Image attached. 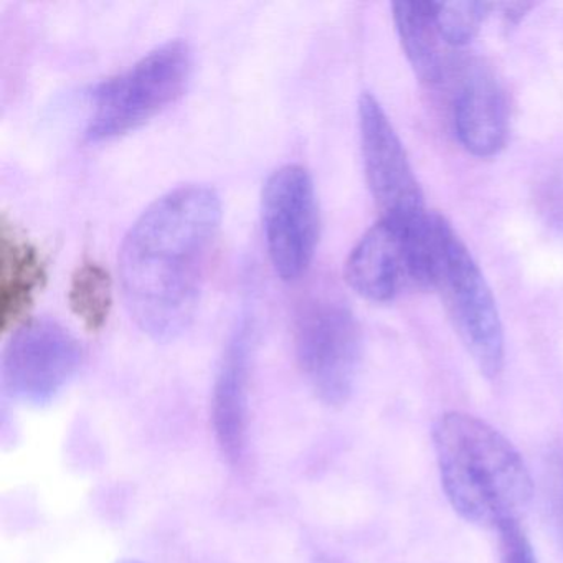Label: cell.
Returning <instances> with one entry per match:
<instances>
[{
  "label": "cell",
  "mask_w": 563,
  "mask_h": 563,
  "mask_svg": "<svg viewBox=\"0 0 563 563\" xmlns=\"http://www.w3.org/2000/svg\"><path fill=\"white\" fill-rule=\"evenodd\" d=\"M441 486L457 516L479 527L519 520L532 499L529 470L519 451L486 421L450 411L434 424Z\"/></svg>",
  "instance_id": "2"
},
{
  "label": "cell",
  "mask_w": 563,
  "mask_h": 563,
  "mask_svg": "<svg viewBox=\"0 0 563 563\" xmlns=\"http://www.w3.org/2000/svg\"><path fill=\"white\" fill-rule=\"evenodd\" d=\"M358 126L365 177L382 219L411 222L423 216V194L407 151L384 108L371 93L362 95L358 101Z\"/></svg>",
  "instance_id": "8"
},
{
  "label": "cell",
  "mask_w": 563,
  "mask_h": 563,
  "mask_svg": "<svg viewBox=\"0 0 563 563\" xmlns=\"http://www.w3.org/2000/svg\"><path fill=\"white\" fill-rule=\"evenodd\" d=\"M192 70L189 44L169 41L123 74L101 81L90 93L87 141L108 143L140 130L186 93Z\"/></svg>",
  "instance_id": "3"
},
{
  "label": "cell",
  "mask_w": 563,
  "mask_h": 563,
  "mask_svg": "<svg viewBox=\"0 0 563 563\" xmlns=\"http://www.w3.org/2000/svg\"><path fill=\"white\" fill-rule=\"evenodd\" d=\"M47 279L41 252L11 223L0 227V321L5 332L24 324Z\"/></svg>",
  "instance_id": "12"
},
{
  "label": "cell",
  "mask_w": 563,
  "mask_h": 563,
  "mask_svg": "<svg viewBox=\"0 0 563 563\" xmlns=\"http://www.w3.org/2000/svg\"><path fill=\"white\" fill-rule=\"evenodd\" d=\"M454 130L467 153L493 157L506 146L509 108L506 95L486 71H474L464 80L454 100Z\"/></svg>",
  "instance_id": "11"
},
{
  "label": "cell",
  "mask_w": 563,
  "mask_h": 563,
  "mask_svg": "<svg viewBox=\"0 0 563 563\" xmlns=\"http://www.w3.org/2000/svg\"><path fill=\"white\" fill-rule=\"evenodd\" d=\"M391 8L401 48L415 75L424 84H438L444 70V41L434 21L433 2H395Z\"/></svg>",
  "instance_id": "13"
},
{
  "label": "cell",
  "mask_w": 563,
  "mask_h": 563,
  "mask_svg": "<svg viewBox=\"0 0 563 563\" xmlns=\"http://www.w3.org/2000/svg\"><path fill=\"white\" fill-rule=\"evenodd\" d=\"M493 5L486 2H433L434 21L444 44L463 47L470 44Z\"/></svg>",
  "instance_id": "15"
},
{
  "label": "cell",
  "mask_w": 563,
  "mask_h": 563,
  "mask_svg": "<svg viewBox=\"0 0 563 563\" xmlns=\"http://www.w3.org/2000/svg\"><path fill=\"white\" fill-rule=\"evenodd\" d=\"M503 563H537L536 553L519 520H507L497 527Z\"/></svg>",
  "instance_id": "16"
},
{
  "label": "cell",
  "mask_w": 563,
  "mask_h": 563,
  "mask_svg": "<svg viewBox=\"0 0 563 563\" xmlns=\"http://www.w3.org/2000/svg\"><path fill=\"white\" fill-rule=\"evenodd\" d=\"M220 227L219 194L187 184L151 203L124 236V302L137 328L154 341H173L192 324Z\"/></svg>",
  "instance_id": "1"
},
{
  "label": "cell",
  "mask_w": 563,
  "mask_h": 563,
  "mask_svg": "<svg viewBox=\"0 0 563 563\" xmlns=\"http://www.w3.org/2000/svg\"><path fill=\"white\" fill-rule=\"evenodd\" d=\"M295 352L316 397L342 407L354 394L362 362V331L354 312L335 301H316L298 316Z\"/></svg>",
  "instance_id": "5"
},
{
  "label": "cell",
  "mask_w": 563,
  "mask_h": 563,
  "mask_svg": "<svg viewBox=\"0 0 563 563\" xmlns=\"http://www.w3.org/2000/svg\"><path fill=\"white\" fill-rule=\"evenodd\" d=\"M262 222L276 275L283 282L301 278L314 260L321 230L314 180L306 167L286 164L266 179Z\"/></svg>",
  "instance_id": "6"
},
{
  "label": "cell",
  "mask_w": 563,
  "mask_h": 563,
  "mask_svg": "<svg viewBox=\"0 0 563 563\" xmlns=\"http://www.w3.org/2000/svg\"><path fill=\"white\" fill-rule=\"evenodd\" d=\"M242 316L230 334L213 380L210 420L217 448L230 467L246 463L250 446V371L255 325Z\"/></svg>",
  "instance_id": "9"
},
{
  "label": "cell",
  "mask_w": 563,
  "mask_h": 563,
  "mask_svg": "<svg viewBox=\"0 0 563 563\" xmlns=\"http://www.w3.org/2000/svg\"><path fill=\"white\" fill-rule=\"evenodd\" d=\"M118 563H144L143 560L137 559H121L118 560Z\"/></svg>",
  "instance_id": "17"
},
{
  "label": "cell",
  "mask_w": 563,
  "mask_h": 563,
  "mask_svg": "<svg viewBox=\"0 0 563 563\" xmlns=\"http://www.w3.org/2000/svg\"><path fill=\"white\" fill-rule=\"evenodd\" d=\"M68 302L74 314L90 331H100L113 308V282L100 263L87 260L71 275Z\"/></svg>",
  "instance_id": "14"
},
{
  "label": "cell",
  "mask_w": 563,
  "mask_h": 563,
  "mask_svg": "<svg viewBox=\"0 0 563 563\" xmlns=\"http://www.w3.org/2000/svg\"><path fill=\"white\" fill-rule=\"evenodd\" d=\"M433 288L443 298L454 331L481 374L486 378L499 377L506 345L496 299L479 266L450 223L438 245Z\"/></svg>",
  "instance_id": "4"
},
{
  "label": "cell",
  "mask_w": 563,
  "mask_h": 563,
  "mask_svg": "<svg viewBox=\"0 0 563 563\" xmlns=\"http://www.w3.org/2000/svg\"><path fill=\"white\" fill-rule=\"evenodd\" d=\"M411 222L380 219L354 246L345 262V279L358 296L388 302L408 286L417 288Z\"/></svg>",
  "instance_id": "10"
},
{
  "label": "cell",
  "mask_w": 563,
  "mask_h": 563,
  "mask_svg": "<svg viewBox=\"0 0 563 563\" xmlns=\"http://www.w3.org/2000/svg\"><path fill=\"white\" fill-rule=\"evenodd\" d=\"M84 364V347L68 329L51 319L24 322L2 354V384L29 407L54 404Z\"/></svg>",
  "instance_id": "7"
}]
</instances>
